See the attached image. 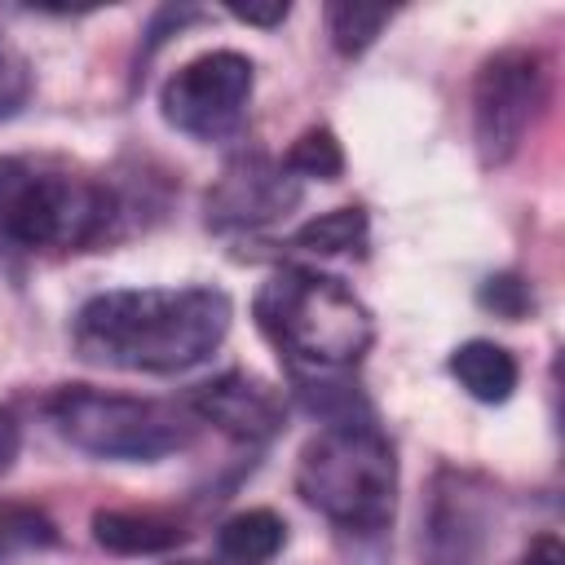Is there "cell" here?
I'll return each mask as SVG.
<instances>
[{"label": "cell", "instance_id": "1", "mask_svg": "<svg viewBox=\"0 0 565 565\" xmlns=\"http://www.w3.org/2000/svg\"><path fill=\"white\" fill-rule=\"evenodd\" d=\"M230 318L234 305L221 287H124L88 296L71 340L93 366L177 375L221 349Z\"/></svg>", "mask_w": 565, "mask_h": 565}, {"label": "cell", "instance_id": "2", "mask_svg": "<svg viewBox=\"0 0 565 565\" xmlns=\"http://www.w3.org/2000/svg\"><path fill=\"white\" fill-rule=\"evenodd\" d=\"M252 318L287 362L291 380L344 375L375 340L371 309L353 287L309 265L274 269L252 300Z\"/></svg>", "mask_w": 565, "mask_h": 565}, {"label": "cell", "instance_id": "3", "mask_svg": "<svg viewBox=\"0 0 565 565\" xmlns=\"http://www.w3.org/2000/svg\"><path fill=\"white\" fill-rule=\"evenodd\" d=\"M124 199L106 177L44 154L0 159V238L22 252H84L115 238Z\"/></svg>", "mask_w": 565, "mask_h": 565}, {"label": "cell", "instance_id": "4", "mask_svg": "<svg viewBox=\"0 0 565 565\" xmlns=\"http://www.w3.org/2000/svg\"><path fill=\"white\" fill-rule=\"evenodd\" d=\"M296 494L349 534H380L397 508V450L375 415L327 419L296 459Z\"/></svg>", "mask_w": 565, "mask_h": 565}, {"label": "cell", "instance_id": "5", "mask_svg": "<svg viewBox=\"0 0 565 565\" xmlns=\"http://www.w3.org/2000/svg\"><path fill=\"white\" fill-rule=\"evenodd\" d=\"M44 415L62 441L93 459L115 463H154L172 450H185L194 437V415L177 402L110 393L93 384H62L44 397Z\"/></svg>", "mask_w": 565, "mask_h": 565}, {"label": "cell", "instance_id": "6", "mask_svg": "<svg viewBox=\"0 0 565 565\" xmlns=\"http://www.w3.org/2000/svg\"><path fill=\"white\" fill-rule=\"evenodd\" d=\"M547 106V62L534 49H499L472 84V141L481 168H503Z\"/></svg>", "mask_w": 565, "mask_h": 565}, {"label": "cell", "instance_id": "7", "mask_svg": "<svg viewBox=\"0 0 565 565\" xmlns=\"http://www.w3.org/2000/svg\"><path fill=\"white\" fill-rule=\"evenodd\" d=\"M252 57L234 49H212L177 66L159 88V110L168 128L194 137V141H221L238 132L247 102H252Z\"/></svg>", "mask_w": 565, "mask_h": 565}, {"label": "cell", "instance_id": "8", "mask_svg": "<svg viewBox=\"0 0 565 565\" xmlns=\"http://www.w3.org/2000/svg\"><path fill=\"white\" fill-rule=\"evenodd\" d=\"M300 181L265 154H238L216 185L207 190V225L212 230H260L278 216H287L300 203Z\"/></svg>", "mask_w": 565, "mask_h": 565}, {"label": "cell", "instance_id": "9", "mask_svg": "<svg viewBox=\"0 0 565 565\" xmlns=\"http://www.w3.org/2000/svg\"><path fill=\"white\" fill-rule=\"evenodd\" d=\"M185 411L199 424H212L216 433H225L230 441H243V446H265L287 424L282 388H274L269 380H260L252 371L212 375L207 384H199L185 397Z\"/></svg>", "mask_w": 565, "mask_h": 565}, {"label": "cell", "instance_id": "10", "mask_svg": "<svg viewBox=\"0 0 565 565\" xmlns=\"http://www.w3.org/2000/svg\"><path fill=\"white\" fill-rule=\"evenodd\" d=\"M93 539L97 547L115 556H159L185 543V530L150 508H102L93 512Z\"/></svg>", "mask_w": 565, "mask_h": 565}, {"label": "cell", "instance_id": "11", "mask_svg": "<svg viewBox=\"0 0 565 565\" xmlns=\"http://www.w3.org/2000/svg\"><path fill=\"white\" fill-rule=\"evenodd\" d=\"M450 375L459 380V388L486 406H499L512 397L521 371H516V358L494 344V340H463L455 353H450Z\"/></svg>", "mask_w": 565, "mask_h": 565}, {"label": "cell", "instance_id": "12", "mask_svg": "<svg viewBox=\"0 0 565 565\" xmlns=\"http://www.w3.org/2000/svg\"><path fill=\"white\" fill-rule=\"evenodd\" d=\"M282 543H287V521L269 508L234 512L216 530V556L230 565H265L282 552Z\"/></svg>", "mask_w": 565, "mask_h": 565}, {"label": "cell", "instance_id": "13", "mask_svg": "<svg viewBox=\"0 0 565 565\" xmlns=\"http://www.w3.org/2000/svg\"><path fill=\"white\" fill-rule=\"evenodd\" d=\"M366 238H371V221L358 203H349V207H331V212L305 221L291 234V247L309 252V256H362Z\"/></svg>", "mask_w": 565, "mask_h": 565}, {"label": "cell", "instance_id": "14", "mask_svg": "<svg viewBox=\"0 0 565 565\" xmlns=\"http://www.w3.org/2000/svg\"><path fill=\"white\" fill-rule=\"evenodd\" d=\"M393 9L388 4H358V0H335L327 4V35L340 57H358L375 44V35L388 26Z\"/></svg>", "mask_w": 565, "mask_h": 565}, {"label": "cell", "instance_id": "15", "mask_svg": "<svg viewBox=\"0 0 565 565\" xmlns=\"http://www.w3.org/2000/svg\"><path fill=\"white\" fill-rule=\"evenodd\" d=\"M282 168H287L296 181H340V172H344V150H340V141H335V132H331L327 124H313V128H305V132L291 141V150L282 154Z\"/></svg>", "mask_w": 565, "mask_h": 565}, {"label": "cell", "instance_id": "16", "mask_svg": "<svg viewBox=\"0 0 565 565\" xmlns=\"http://www.w3.org/2000/svg\"><path fill=\"white\" fill-rule=\"evenodd\" d=\"M57 525L31 503H0V561L26 547H53Z\"/></svg>", "mask_w": 565, "mask_h": 565}, {"label": "cell", "instance_id": "17", "mask_svg": "<svg viewBox=\"0 0 565 565\" xmlns=\"http://www.w3.org/2000/svg\"><path fill=\"white\" fill-rule=\"evenodd\" d=\"M477 300H481V309H490V313H499L508 322H516V318H525L534 309V296H530V287H525L521 274H490L481 282Z\"/></svg>", "mask_w": 565, "mask_h": 565}, {"label": "cell", "instance_id": "18", "mask_svg": "<svg viewBox=\"0 0 565 565\" xmlns=\"http://www.w3.org/2000/svg\"><path fill=\"white\" fill-rule=\"evenodd\" d=\"M26 97H31V66L0 31V119L18 115Z\"/></svg>", "mask_w": 565, "mask_h": 565}, {"label": "cell", "instance_id": "19", "mask_svg": "<svg viewBox=\"0 0 565 565\" xmlns=\"http://www.w3.org/2000/svg\"><path fill=\"white\" fill-rule=\"evenodd\" d=\"M225 13L238 18V22H252V26H278L291 13V4L287 0H274V4H230Z\"/></svg>", "mask_w": 565, "mask_h": 565}, {"label": "cell", "instance_id": "20", "mask_svg": "<svg viewBox=\"0 0 565 565\" xmlns=\"http://www.w3.org/2000/svg\"><path fill=\"white\" fill-rule=\"evenodd\" d=\"M18 450H22V424H18L13 406H0V477L13 468Z\"/></svg>", "mask_w": 565, "mask_h": 565}, {"label": "cell", "instance_id": "21", "mask_svg": "<svg viewBox=\"0 0 565 565\" xmlns=\"http://www.w3.org/2000/svg\"><path fill=\"white\" fill-rule=\"evenodd\" d=\"M512 565H565V547L556 534H539V539H530V547Z\"/></svg>", "mask_w": 565, "mask_h": 565}]
</instances>
